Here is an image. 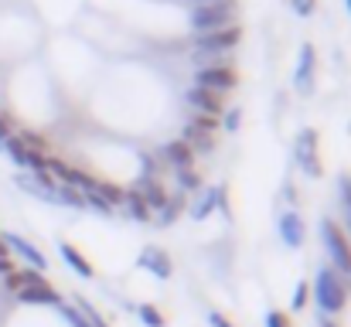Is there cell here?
I'll use <instances>...</instances> for the list:
<instances>
[{
    "label": "cell",
    "mask_w": 351,
    "mask_h": 327,
    "mask_svg": "<svg viewBox=\"0 0 351 327\" xmlns=\"http://www.w3.org/2000/svg\"><path fill=\"white\" fill-rule=\"evenodd\" d=\"M7 157H10V164L17 167V171H34V174H48V154H38V150H31L17 133H10L7 140H3V147H0Z\"/></svg>",
    "instance_id": "cell-5"
},
{
    "label": "cell",
    "mask_w": 351,
    "mask_h": 327,
    "mask_svg": "<svg viewBox=\"0 0 351 327\" xmlns=\"http://www.w3.org/2000/svg\"><path fill=\"white\" fill-rule=\"evenodd\" d=\"M181 140H184L195 154H208V150H215V133H208V130H202V126H195V123H184Z\"/></svg>",
    "instance_id": "cell-19"
},
{
    "label": "cell",
    "mask_w": 351,
    "mask_h": 327,
    "mask_svg": "<svg viewBox=\"0 0 351 327\" xmlns=\"http://www.w3.org/2000/svg\"><path fill=\"white\" fill-rule=\"evenodd\" d=\"M0 239H3L7 252H14L24 266H31V269H38V273H45V269H48V256H45L31 239H24V235H17V232H3Z\"/></svg>",
    "instance_id": "cell-6"
},
{
    "label": "cell",
    "mask_w": 351,
    "mask_h": 327,
    "mask_svg": "<svg viewBox=\"0 0 351 327\" xmlns=\"http://www.w3.org/2000/svg\"><path fill=\"white\" fill-rule=\"evenodd\" d=\"M293 164H297L311 181H317V178L324 174V167H321V136H317L314 126H304V130L293 136Z\"/></svg>",
    "instance_id": "cell-4"
},
{
    "label": "cell",
    "mask_w": 351,
    "mask_h": 327,
    "mask_svg": "<svg viewBox=\"0 0 351 327\" xmlns=\"http://www.w3.org/2000/svg\"><path fill=\"white\" fill-rule=\"evenodd\" d=\"M195 86H198V89H208V93H219V96H226V93H232L235 86H239V72H235L232 65H219V69H198V72H195Z\"/></svg>",
    "instance_id": "cell-7"
},
{
    "label": "cell",
    "mask_w": 351,
    "mask_h": 327,
    "mask_svg": "<svg viewBox=\"0 0 351 327\" xmlns=\"http://www.w3.org/2000/svg\"><path fill=\"white\" fill-rule=\"evenodd\" d=\"M205 321H208V327H235L222 311H208V317H205Z\"/></svg>",
    "instance_id": "cell-30"
},
{
    "label": "cell",
    "mask_w": 351,
    "mask_h": 327,
    "mask_svg": "<svg viewBox=\"0 0 351 327\" xmlns=\"http://www.w3.org/2000/svg\"><path fill=\"white\" fill-rule=\"evenodd\" d=\"M345 7H348V14H351V0H345Z\"/></svg>",
    "instance_id": "cell-38"
},
{
    "label": "cell",
    "mask_w": 351,
    "mask_h": 327,
    "mask_svg": "<svg viewBox=\"0 0 351 327\" xmlns=\"http://www.w3.org/2000/svg\"><path fill=\"white\" fill-rule=\"evenodd\" d=\"M195 3H219V0H195Z\"/></svg>",
    "instance_id": "cell-37"
},
{
    "label": "cell",
    "mask_w": 351,
    "mask_h": 327,
    "mask_svg": "<svg viewBox=\"0 0 351 327\" xmlns=\"http://www.w3.org/2000/svg\"><path fill=\"white\" fill-rule=\"evenodd\" d=\"M58 314H62V321L69 327H93L89 321H86V314L75 307V304H58Z\"/></svg>",
    "instance_id": "cell-23"
},
{
    "label": "cell",
    "mask_w": 351,
    "mask_h": 327,
    "mask_svg": "<svg viewBox=\"0 0 351 327\" xmlns=\"http://www.w3.org/2000/svg\"><path fill=\"white\" fill-rule=\"evenodd\" d=\"M0 256H7V245H3V239H0Z\"/></svg>",
    "instance_id": "cell-36"
},
{
    "label": "cell",
    "mask_w": 351,
    "mask_h": 327,
    "mask_svg": "<svg viewBox=\"0 0 351 327\" xmlns=\"http://www.w3.org/2000/svg\"><path fill=\"white\" fill-rule=\"evenodd\" d=\"M212 212H219V184L202 188V191H198V202L188 208L191 221H205V218H212Z\"/></svg>",
    "instance_id": "cell-18"
},
{
    "label": "cell",
    "mask_w": 351,
    "mask_h": 327,
    "mask_svg": "<svg viewBox=\"0 0 351 327\" xmlns=\"http://www.w3.org/2000/svg\"><path fill=\"white\" fill-rule=\"evenodd\" d=\"M136 314H140V321H143V327H167V321H164V314L154 307V304H140L136 307Z\"/></svg>",
    "instance_id": "cell-24"
},
{
    "label": "cell",
    "mask_w": 351,
    "mask_h": 327,
    "mask_svg": "<svg viewBox=\"0 0 351 327\" xmlns=\"http://www.w3.org/2000/svg\"><path fill=\"white\" fill-rule=\"evenodd\" d=\"M184 103L191 106V112H198V116H222L226 112V103H222V96L219 93H208V89H198V86H191L188 93H184Z\"/></svg>",
    "instance_id": "cell-13"
},
{
    "label": "cell",
    "mask_w": 351,
    "mask_h": 327,
    "mask_svg": "<svg viewBox=\"0 0 351 327\" xmlns=\"http://www.w3.org/2000/svg\"><path fill=\"white\" fill-rule=\"evenodd\" d=\"M314 75H317V51H314V45H300L297 69H293V89L300 96H311L314 93Z\"/></svg>",
    "instance_id": "cell-9"
},
{
    "label": "cell",
    "mask_w": 351,
    "mask_h": 327,
    "mask_svg": "<svg viewBox=\"0 0 351 327\" xmlns=\"http://www.w3.org/2000/svg\"><path fill=\"white\" fill-rule=\"evenodd\" d=\"M58 256H62V263H65L75 276H82V280H93V276H96V269H93V263L86 259V252L75 249L72 242H58Z\"/></svg>",
    "instance_id": "cell-16"
},
{
    "label": "cell",
    "mask_w": 351,
    "mask_h": 327,
    "mask_svg": "<svg viewBox=\"0 0 351 327\" xmlns=\"http://www.w3.org/2000/svg\"><path fill=\"white\" fill-rule=\"evenodd\" d=\"M242 41V27H222V31H208V34H195V48L205 51H235Z\"/></svg>",
    "instance_id": "cell-11"
},
{
    "label": "cell",
    "mask_w": 351,
    "mask_h": 327,
    "mask_svg": "<svg viewBox=\"0 0 351 327\" xmlns=\"http://www.w3.org/2000/svg\"><path fill=\"white\" fill-rule=\"evenodd\" d=\"M263 327H293V317H290L287 311H266Z\"/></svg>",
    "instance_id": "cell-27"
},
{
    "label": "cell",
    "mask_w": 351,
    "mask_h": 327,
    "mask_svg": "<svg viewBox=\"0 0 351 327\" xmlns=\"http://www.w3.org/2000/svg\"><path fill=\"white\" fill-rule=\"evenodd\" d=\"M195 157H198V154H195V150H191L181 136L160 147V160H164V164H167L174 174H178V171H191V167H195Z\"/></svg>",
    "instance_id": "cell-14"
},
{
    "label": "cell",
    "mask_w": 351,
    "mask_h": 327,
    "mask_svg": "<svg viewBox=\"0 0 351 327\" xmlns=\"http://www.w3.org/2000/svg\"><path fill=\"white\" fill-rule=\"evenodd\" d=\"M219 119H222V130H226V133H239V126H242V109L239 106L226 109Z\"/></svg>",
    "instance_id": "cell-26"
},
{
    "label": "cell",
    "mask_w": 351,
    "mask_h": 327,
    "mask_svg": "<svg viewBox=\"0 0 351 327\" xmlns=\"http://www.w3.org/2000/svg\"><path fill=\"white\" fill-rule=\"evenodd\" d=\"M276 232H280V239H283L287 249H300V245L307 242V221H304V215H300L297 208H283V212H280Z\"/></svg>",
    "instance_id": "cell-10"
},
{
    "label": "cell",
    "mask_w": 351,
    "mask_h": 327,
    "mask_svg": "<svg viewBox=\"0 0 351 327\" xmlns=\"http://www.w3.org/2000/svg\"><path fill=\"white\" fill-rule=\"evenodd\" d=\"M280 195H283V202H287V208H297V191H293L290 184H283V191H280Z\"/></svg>",
    "instance_id": "cell-32"
},
{
    "label": "cell",
    "mask_w": 351,
    "mask_h": 327,
    "mask_svg": "<svg viewBox=\"0 0 351 327\" xmlns=\"http://www.w3.org/2000/svg\"><path fill=\"white\" fill-rule=\"evenodd\" d=\"M348 136H351V123H348Z\"/></svg>",
    "instance_id": "cell-39"
},
{
    "label": "cell",
    "mask_w": 351,
    "mask_h": 327,
    "mask_svg": "<svg viewBox=\"0 0 351 327\" xmlns=\"http://www.w3.org/2000/svg\"><path fill=\"white\" fill-rule=\"evenodd\" d=\"M181 212H184V195H167V202H164V208L160 212H154V225L157 228H167V225H174L178 218H181Z\"/></svg>",
    "instance_id": "cell-21"
},
{
    "label": "cell",
    "mask_w": 351,
    "mask_h": 327,
    "mask_svg": "<svg viewBox=\"0 0 351 327\" xmlns=\"http://www.w3.org/2000/svg\"><path fill=\"white\" fill-rule=\"evenodd\" d=\"M317 327H341V324H338V321H331V317H324V321H321Z\"/></svg>",
    "instance_id": "cell-35"
},
{
    "label": "cell",
    "mask_w": 351,
    "mask_h": 327,
    "mask_svg": "<svg viewBox=\"0 0 351 327\" xmlns=\"http://www.w3.org/2000/svg\"><path fill=\"white\" fill-rule=\"evenodd\" d=\"M38 287H48V276L38 273V269H31V266H17L14 273L3 276V290H7L10 297H17V293H24V290H38Z\"/></svg>",
    "instance_id": "cell-12"
},
{
    "label": "cell",
    "mask_w": 351,
    "mask_h": 327,
    "mask_svg": "<svg viewBox=\"0 0 351 327\" xmlns=\"http://www.w3.org/2000/svg\"><path fill=\"white\" fill-rule=\"evenodd\" d=\"M10 136V123H7V116L0 112V147H3V140Z\"/></svg>",
    "instance_id": "cell-34"
},
{
    "label": "cell",
    "mask_w": 351,
    "mask_h": 327,
    "mask_svg": "<svg viewBox=\"0 0 351 327\" xmlns=\"http://www.w3.org/2000/svg\"><path fill=\"white\" fill-rule=\"evenodd\" d=\"M321 245L328 252V266L335 273H341L345 280H351V242L341 228V221H335L331 215L321 218Z\"/></svg>",
    "instance_id": "cell-2"
},
{
    "label": "cell",
    "mask_w": 351,
    "mask_h": 327,
    "mask_svg": "<svg viewBox=\"0 0 351 327\" xmlns=\"http://www.w3.org/2000/svg\"><path fill=\"white\" fill-rule=\"evenodd\" d=\"M290 10H293L297 17H311V14L317 10V0H290Z\"/></svg>",
    "instance_id": "cell-29"
},
{
    "label": "cell",
    "mask_w": 351,
    "mask_h": 327,
    "mask_svg": "<svg viewBox=\"0 0 351 327\" xmlns=\"http://www.w3.org/2000/svg\"><path fill=\"white\" fill-rule=\"evenodd\" d=\"M174 188H178V195H195V191H202V174L191 167V171H178L174 174Z\"/></svg>",
    "instance_id": "cell-22"
},
{
    "label": "cell",
    "mask_w": 351,
    "mask_h": 327,
    "mask_svg": "<svg viewBox=\"0 0 351 327\" xmlns=\"http://www.w3.org/2000/svg\"><path fill=\"white\" fill-rule=\"evenodd\" d=\"M239 17L235 0H219V3H195L191 7V31L195 34H208V31H222L232 27Z\"/></svg>",
    "instance_id": "cell-3"
},
{
    "label": "cell",
    "mask_w": 351,
    "mask_h": 327,
    "mask_svg": "<svg viewBox=\"0 0 351 327\" xmlns=\"http://www.w3.org/2000/svg\"><path fill=\"white\" fill-rule=\"evenodd\" d=\"M136 266H140L143 273H150L154 280H171V276H174V263H171L167 249H160V245H154V242H147V245L140 249Z\"/></svg>",
    "instance_id": "cell-8"
},
{
    "label": "cell",
    "mask_w": 351,
    "mask_h": 327,
    "mask_svg": "<svg viewBox=\"0 0 351 327\" xmlns=\"http://www.w3.org/2000/svg\"><path fill=\"white\" fill-rule=\"evenodd\" d=\"M14 269H17V266H14V259H10V256H0V280H3L7 273H14Z\"/></svg>",
    "instance_id": "cell-33"
},
{
    "label": "cell",
    "mask_w": 351,
    "mask_h": 327,
    "mask_svg": "<svg viewBox=\"0 0 351 327\" xmlns=\"http://www.w3.org/2000/svg\"><path fill=\"white\" fill-rule=\"evenodd\" d=\"M119 208H123V215L130 218V221H140V225H147L150 221V208L143 205V198L136 195V191H123V202H119Z\"/></svg>",
    "instance_id": "cell-20"
},
{
    "label": "cell",
    "mask_w": 351,
    "mask_h": 327,
    "mask_svg": "<svg viewBox=\"0 0 351 327\" xmlns=\"http://www.w3.org/2000/svg\"><path fill=\"white\" fill-rule=\"evenodd\" d=\"M17 304H27V307H58V304H65L62 300V293L48 283V287H38V290H24V293H17L14 297Z\"/></svg>",
    "instance_id": "cell-17"
},
{
    "label": "cell",
    "mask_w": 351,
    "mask_h": 327,
    "mask_svg": "<svg viewBox=\"0 0 351 327\" xmlns=\"http://www.w3.org/2000/svg\"><path fill=\"white\" fill-rule=\"evenodd\" d=\"M219 212L229 215V188L226 184H219Z\"/></svg>",
    "instance_id": "cell-31"
},
{
    "label": "cell",
    "mask_w": 351,
    "mask_h": 327,
    "mask_svg": "<svg viewBox=\"0 0 351 327\" xmlns=\"http://www.w3.org/2000/svg\"><path fill=\"white\" fill-rule=\"evenodd\" d=\"M311 300L317 304V311L324 317H338L348 307V280L341 273H335L331 266H317V273L311 280Z\"/></svg>",
    "instance_id": "cell-1"
},
{
    "label": "cell",
    "mask_w": 351,
    "mask_h": 327,
    "mask_svg": "<svg viewBox=\"0 0 351 327\" xmlns=\"http://www.w3.org/2000/svg\"><path fill=\"white\" fill-rule=\"evenodd\" d=\"M307 304H311V283H307V280H300V283H297V290H293V297H290V311H293V314H300Z\"/></svg>",
    "instance_id": "cell-25"
},
{
    "label": "cell",
    "mask_w": 351,
    "mask_h": 327,
    "mask_svg": "<svg viewBox=\"0 0 351 327\" xmlns=\"http://www.w3.org/2000/svg\"><path fill=\"white\" fill-rule=\"evenodd\" d=\"M75 307H79V311L86 314V321H89L93 327H110L106 321H103V314H99V311H96L93 304H86V300H75Z\"/></svg>",
    "instance_id": "cell-28"
},
{
    "label": "cell",
    "mask_w": 351,
    "mask_h": 327,
    "mask_svg": "<svg viewBox=\"0 0 351 327\" xmlns=\"http://www.w3.org/2000/svg\"><path fill=\"white\" fill-rule=\"evenodd\" d=\"M133 191L143 198V205L150 208V215H154V212H160V208H164V202H167V188L160 184V174H140V184H136Z\"/></svg>",
    "instance_id": "cell-15"
}]
</instances>
